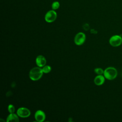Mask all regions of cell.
Listing matches in <instances>:
<instances>
[{
	"label": "cell",
	"mask_w": 122,
	"mask_h": 122,
	"mask_svg": "<svg viewBox=\"0 0 122 122\" xmlns=\"http://www.w3.org/2000/svg\"><path fill=\"white\" fill-rule=\"evenodd\" d=\"M57 14L56 12L52 10L48 11L45 14L44 19L46 22L48 23H51L55 20L57 18Z\"/></svg>",
	"instance_id": "4"
},
{
	"label": "cell",
	"mask_w": 122,
	"mask_h": 122,
	"mask_svg": "<svg viewBox=\"0 0 122 122\" xmlns=\"http://www.w3.org/2000/svg\"><path fill=\"white\" fill-rule=\"evenodd\" d=\"M30 113L31 112L30 110L26 107H20L17 111V114L19 117L21 118L28 117L30 115Z\"/></svg>",
	"instance_id": "6"
},
{
	"label": "cell",
	"mask_w": 122,
	"mask_h": 122,
	"mask_svg": "<svg viewBox=\"0 0 122 122\" xmlns=\"http://www.w3.org/2000/svg\"><path fill=\"white\" fill-rule=\"evenodd\" d=\"M17 114L14 113H10V114L7 116L6 119L7 122H19V118Z\"/></svg>",
	"instance_id": "10"
},
{
	"label": "cell",
	"mask_w": 122,
	"mask_h": 122,
	"mask_svg": "<svg viewBox=\"0 0 122 122\" xmlns=\"http://www.w3.org/2000/svg\"><path fill=\"white\" fill-rule=\"evenodd\" d=\"M105 77L102 75H98L94 79V82L95 85L100 86L102 85L105 81Z\"/></svg>",
	"instance_id": "9"
},
{
	"label": "cell",
	"mask_w": 122,
	"mask_h": 122,
	"mask_svg": "<svg viewBox=\"0 0 122 122\" xmlns=\"http://www.w3.org/2000/svg\"><path fill=\"white\" fill-rule=\"evenodd\" d=\"M42 68L40 67H35L32 68L29 72V77L33 81H36L40 80L43 74Z\"/></svg>",
	"instance_id": "1"
},
{
	"label": "cell",
	"mask_w": 122,
	"mask_h": 122,
	"mask_svg": "<svg viewBox=\"0 0 122 122\" xmlns=\"http://www.w3.org/2000/svg\"><path fill=\"white\" fill-rule=\"evenodd\" d=\"M117 71L113 67H109L104 70L103 75L105 79L108 80H112L115 79L117 76Z\"/></svg>",
	"instance_id": "2"
},
{
	"label": "cell",
	"mask_w": 122,
	"mask_h": 122,
	"mask_svg": "<svg viewBox=\"0 0 122 122\" xmlns=\"http://www.w3.org/2000/svg\"><path fill=\"white\" fill-rule=\"evenodd\" d=\"M85 40H86L85 34L82 32H80L78 33L75 35L74 39V41L76 45H81L85 42Z\"/></svg>",
	"instance_id": "5"
},
{
	"label": "cell",
	"mask_w": 122,
	"mask_h": 122,
	"mask_svg": "<svg viewBox=\"0 0 122 122\" xmlns=\"http://www.w3.org/2000/svg\"><path fill=\"white\" fill-rule=\"evenodd\" d=\"M60 4L58 1H54L51 4V8L53 10H55L58 9L60 7Z\"/></svg>",
	"instance_id": "12"
},
{
	"label": "cell",
	"mask_w": 122,
	"mask_h": 122,
	"mask_svg": "<svg viewBox=\"0 0 122 122\" xmlns=\"http://www.w3.org/2000/svg\"><path fill=\"white\" fill-rule=\"evenodd\" d=\"M94 71L98 75H102L104 73V70L101 68H96L94 69Z\"/></svg>",
	"instance_id": "13"
},
{
	"label": "cell",
	"mask_w": 122,
	"mask_h": 122,
	"mask_svg": "<svg viewBox=\"0 0 122 122\" xmlns=\"http://www.w3.org/2000/svg\"><path fill=\"white\" fill-rule=\"evenodd\" d=\"M34 118L36 121L38 122H42L45 120L46 115L43 111L38 110L35 113Z\"/></svg>",
	"instance_id": "7"
},
{
	"label": "cell",
	"mask_w": 122,
	"mask_h": 122,
	"mask_svg": "<svg viewBox=\"0 0 122 122\" xmlns=\"http://www.w3.org/2000/svg\"><path fill=\"white\" fill-rule=\"evenodd\" d=\"M36 63L38 67H43L46 64V58L43 55H38L36 58Z\"/></svg>",
	"instance_id": "8"
},
{
	"label": "cell",
	"mask_w": 122,
	"mask_h": 122,
	"mask_svg": "<svg viewBox=\"0 0 122 122\" xmlns=\"http://www.w3.org/2000/svg\"><path fill=\"white\" fill-rule=\"evenodd\" d=\"M109 43L112 47H118L122 43V37L118 35H113L110 38Z\"/></svg>",
	"instance_id": "3"
},
{
	"label": "cell",
	"mask_w": 122,
	"mask_h": 122,
	"mask_svg": "<svg viewBox=\"0 0 122 122\" xmlns=\"http://www.w3.org/2000/svg\"><path fill=\"white\" fill-rule=\"evenodd\" d=\"M8 112H10V113H14L15 111V108L13 105L12 104H9L8 106Z\"/></svg>",
	"instance_id": "14"
},
{
	"label": "cell",
	"mask_w": 122,
	"mask_h": 122,
	"mask_svg": "<svg viewBox=\"0 0 122 122\" xmlns=\"http://www.w3.org/2000/svg\"><path fill=\"white\" fill-rule=\"evenodd\" d=\"M42 71L44 73H48L51 71V68L49 65H45V66L42 67Z\"/></svg>",
	"instance_id": "11"
}]
</instances>
